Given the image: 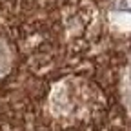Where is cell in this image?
<instances>
[{"instance_id": "2", "label": "cell", "mask_w": 131, "mask_h": 131, "mask_svg": "<svg viewBox=\"0 0 131 131\" xmlns=\"http://www.w3.org/2000/svg\"><path fill=\"white\" fill-rule=\"evenodd\" d=\"M120 100H122V106L127 113V117L131 118V57L127 64L124 66L122 77H120Z\"/></svg>"}, {"instance_id": "1", "label": "cell", "mask_w": 131, "mask_h": 131, "mask_svg": "<svg viewBox=\"0 0 131 131\" xmlns=\"http://www.w3.org/2000/svg\"><path fill=\"white\" fill-rule=\"evenodd\" d=\"M107 26L120 35H131V0H113L106 11Z\"/></svg>"}, {"instance_id": "3", "label": "cell", "mask_w": 131, "mask_h": 131, "mask_svg": "<svg viewBox=\"0 0 131 131\" xmlns=\"http://www.w3.org/2000/svg\"><path fill=\"white\" fill-rule=\"evenodd\" d=\"M13 60H15V53H13L9 42L0 37V78H4L11 71Z\"/></svg>"}]
</instances>
